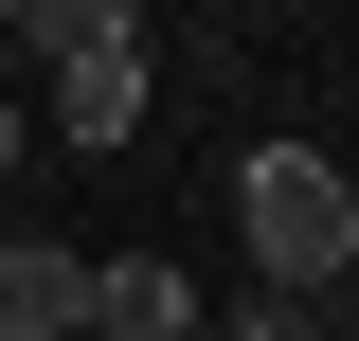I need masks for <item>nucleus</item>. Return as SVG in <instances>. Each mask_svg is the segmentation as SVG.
Listing matches in <instances>:
<instances>
[{"label": "nucleus", "instance_id": "obj_1", "mask_svg": "<svg viewBox=\"0 0 359 341\" xmlns=\"http://www.w3.org/2000/svg\"><path fill=\"white\" fill-rule=\"evenodd\" d=\"M233 234H252V288L269 305L359 288V180L323 162V144H252V162H233Z\"/></svg>", "mask_w": 359, "mask_h": 341}, {"label": "nucleus", "instance_id": "obj_2", "mask_svg": "<svg viewBox=\"0 0 359 341\" xmlns=\"http://www.w3.org/2000/svg\"><path fill=\"white\" fill-rule=\"evenodd\" d=\"M0 341H90V252L0 234Z\"/></svg>", "mask_w": 359, "mask_h": 341}, {"label": "nucleus", "instance_id": "obj_3", "mask_svg": "<svg viewBox=\"0 0 359 341\" xmlns=\"http://www.w3.org/2000/svg\"><path fill=\"white\" fill-rule=\"evenodd\" d=\"M90 323L108 341H198V288H180L162 252H90Z\"/></svg>", "mask_w": 359, "mask_h": 341}, {"label": "nucleus", "instance_id": "obj_4", "mask_svg": "<svg viewBox=\"0 0 359 341\" xmlns=\"http://www.w3.org/2000/svg\"><path fill=\"white\" fill-rule=\"evenodd\" d=\"M126 126H144V36H126V54H72V72H54V144H90V162H108Z\"/></svg>", "mask_w": 359, "mask_h": 341}, {"label": "nucleus", "instance_id": "obj_5", "mask_svg": "<svg viewBox=\"0 0 359 341\" xmlns=\"http://www.w3.org/2000/svg\"><path fill=\"white\" fill-rule=\"evenodd\" d=\"M18 36H36V72H72V54H126L144 18H126V0H36V18H18Z\"/></svg>", "mask_w": 359, "mask_h": 341}, {"label": "nucleus", "instance_id": "obj_6", "mask_svg": "<svg viewBox=\"0 0 359 341\" xmlns=\"http://www.w3.org/2000/svg\"><path fill=\"white\" fill-rule=\"evenodd\" d=\"M198 341H323V305H269V288H252L233 323H198Z\"/></svg>", "mask_w": 359, "mask_h": 341}, {"label": "nucleus", "instance_id": "obj_7", "mask_svg": "<svg viewBox=\"0 0 359 341\" xmlns=\"http://www.w3.org/2000/svg\"><path fill=\"white\" fill-rule=\"evenodd\" d=\"M18 162H36V126H18V108H0V180H18Z\"/></svg>", "mask_w": 359, "mask_h": 341}]
</instances>
